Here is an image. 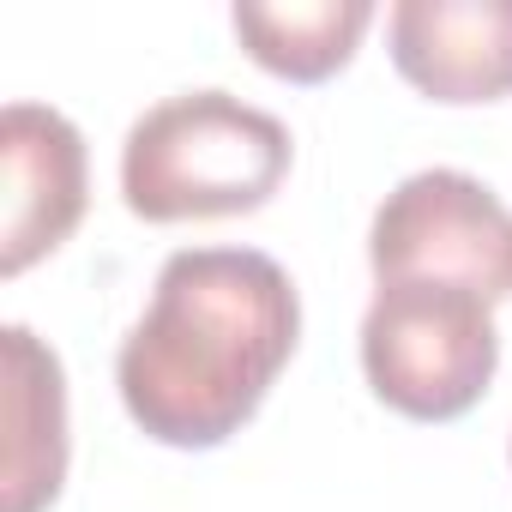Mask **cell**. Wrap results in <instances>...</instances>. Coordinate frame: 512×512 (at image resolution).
I'll use <instances>...</instances> for the list:
<instances>
[{
    "label": "cell",
    "mask_w": 512,
    "mask_h": 512,
    "mask_svg": "<svg viewBox=\"0 0 512 512\" xmlns=\"http://www.w3.org/2000/svg\"><path fill=\"white\" fill-rule=\"evenodd\" d=\"M302 338L290 272L260 247H181L145 320L121 338L127 416L163 446H223L272 392Z\"/></svg>",
    "instance_id": "obj_1"
},
{
    "label": "cell",
    "mask_w": 512,
    "mask_h": 512,
    "mask_svg": "<svg viewBox=\"0 0 512 512\" xmlns=\"http://www.w3.org/2000/svg\"><path fill=\"white\" fill-rule=\"evenodd\" d=\"M0 175H7V235L0 272L19 278L55 253L85 217V139L61 109L13 103L0 115Z\"/></svg>",
    "instance_id": "obj_5"
},
{
    "label": "cell",
    "mask_w": 512,
    "mask_h": 512,
    "mask_svg": "<svg viewBox=\"0 0 512 512\" xmlns=\"http://www.w3.org/2000/svg\"><path fill=\"white\" fill-rule=\"evenodd\" d=\"M392 61L434 103L512 97V0H398Z\"/></svg>",
    "instance_id": "obj_6"
},
{
    "label": "cell",
    "mask_w": 512,
    "mask_h": 512,
    "mask_svg": "<svg viewBox=\"0 0 512 512\" xmlns=\"http://www.w3.org/2000/svg\"><path fill=\"white\" fill-rule=\"evenodd\" d=\"M374 25V7L368 0H278V7H266V0H241L235 7V37L247 43V55L260 61L266 73L290 79V85H320L332 79L362 31Z\"/></svg>",
    "instance_id": "obj_8"
},
{
    "label": "cell",
    "mask_w": 512,
    "mask_h": 512,
    "mask_svg": "<svg viewBox=\"0 0 512 512\" xmlns=\"http://www.w3.org/2000/svg\"><path fill=\"white\" fill-rule=\"evenodd\" d=\"M488 308L494 302L476 290L440 278L380 284L362 314V374L374 398L410 422L464 416L500 368V332Z\"/></svg>",
    "instance_id": "obj_3"
},
{
    "label": "cell",
    "mask_w": 512,
    "mask_h": 512,
    "mask_svg": "<svg viewBox=\"0 0 512 512\" xmlns=\"http://www.w3.org/2000/svg\"><path fill=\"white\" fill-rule=\"evenodd\" d=\"M7 356V512H43L67 482V380L61 356L25 332H0Z\"/></svg>",
    "instance_id": "obj_7"
},
{
    "label": "cell",
    "mask_w": 512,
    "mask_h": 512,
    "mask_svg": "<svg viewBox=\"0 0 512 512\" xmlns=\"http://www.w3.org/2000/svg\"><path fill=\"white\" fill-rule=\"evenodd\" d=\"M368 266L380 284L440 278L482 302L512 296V211L464 169H422L386 193L368 229Z\"/></svg>",
    "instance_id": "obj_4"
},
{
    "label": "cell",
    "mask_w": 512,
    "mask_h": 512,
    "mask_svg": "<svg viewBox=\"0 0 512 512\" xmlns=\"http://www.w3.org/2000/svg\"><path fill=\"white\" fill-rule=\"evenodd\" d=\"M290 127L229 91H181L145 109L121 145V199L145 223L260 211L290 175Z\"/></svg>",
    "instance_id": "obj_2"
}]
</instances>
